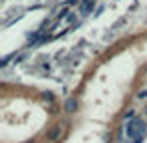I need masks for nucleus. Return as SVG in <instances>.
Here are the masks:
<instances>
[{
    "label": "nucleus",
    "mask_w": 147,
    "mask_h": 143,
    "mask_svg": "<svg viewBox=\"0 0 147 143\" xmlns=\"http://www.w3.org/2000/svg\"><path fill=\"white\" fill-rule=\"evenodd\" d=\"M125 135H127L129 141L135 139V137H139V135H147V121H145L143 117H135V119L127 121V125H125Z\"/></svg>",
    "instance_id": "f257e3e1"
},
{
    "label": "nucleus",
    "mask_w": 147,
    "mask_h": 143,
    "mask_svg": "<svg viewBox=\"0 0 147 143\" xmlns=\"http://www.w3.org/2000/svg\"><path fill=\"white\" fill-rule=\"evenodd\" d=\"M63 111H65L67 115L77 113V111H79V101H77L75 97H67V99H65V103H63Z\"/></svg>",
    "instance_id": "f03ea898"
},
{
    "label": "nucleus",
    "mask_w": 147,
    "mask_h": 143,
    "mask_svg": "<svg viewBox=\"0 0 147 143\" xmlns=\"http://www.w3.org/2000/svg\"><path fill=\"white\" fill-rule=\"evenodd\" d=\"M95 4H97V0H81V4H79V12L81 16H87L95 10Z\"/></svg>",
    "instance_id": "7ed1b4c3"
},
{
    "label": "nucleus",
    "mask_w": 147,
    "mask_h": 143,
    "mask_svg": "<svg viewBox=\"0 0 147 143\" xmlns=\"http://www.w3.org/2000/svg\"><path fill=\"white\" fill-rule=\"evenodd\" d=\"M61 131H63L61 123H59V125H53V127L47 131V139H49V141H57V139L61 137Z\"/></svg>",
    "instance_id": "20e7f679"
},
{
    "label": "nucleus",
    "mask_w": 147,
    "mask_h": 143,
    "mask_svg": "<svg viewBox=\"0 0 147 143\" xmlns=\"http://www.w3.org/2000/svg\"><path fill=\"white\" fill-rule=\"evenodd\" d=\"M40 97H42V101H47V103H51V105H53V103H57V101H55V93H53V91H42V95H40Z\"/></svg>",
    "instance_id": "39448f33"
},
{
    "label": "nucleus",
    "mask_w": 147,
    "mask_h": 143,
    "mask_svg": "<svg viewBox=\"0 0 147 143\" xmlns=\"http://www.w3.org/2000/svg\"><path fill=\"white\" fill-rule=\"evenodd\" d=\"M125 22H127V16H121V18H119V20H117V22H115V24L111 26V28H113L111 32H117V30H119V28H121V26H123Z\"/></svg>",
    "instance_id": "423d86ee"
},
{
    "label": "nucleus",
    "mask_w": 147,
    "mask_h": 143,
    "mask_svg": "<svg viewBox=\"0 0 147 143\" xmlns=\"http://www.w3.org/2000/svg\"><path fill=\"white\" fill-rule=\"evenodd\" d=\"M61 111H63V107H61L59 103H53V105L49 107V113H51V115H59Z\"/></svg>",
    "instance_id": "0eeeda50"
},
{
    "label": "nucleus",
    "mask_w": 147,
    "mask_h": 143,
    "mask_svg": "<svg viewBox=\"0 0 147 143\" xmlns=\"http://www.w3.org/2000/svg\"><path fill=\"white\" fill-rule=\"evenodd\" d=\"M12 59H14V53H12V55H6V57H2V61H0V69H4V67H6V65H8Z\"/></svg>",
    "instance_id": "6e6552de"
},
{
    "label": "nucleus",
    "mask_w": 147,
    "mask_h": 143,
    "mask_svg": "<svg viewBox=\"0 0 147 143\" xmlns=\"http://www.w3.org/2000/svg\"><path fill=\"white\" fill-rule=\"evenodd\" d=\"M65 22H69V24H73V26H75V24H77V14H75V12H69V14H67V18H65Z\"/></svg>",
    "instance_id": "1a4fd4ad"
},
{
    "label": "nucleus",
    "mask_w": 147,
    "mask_h": 143,
    "mask_svg": "<svg viewBox=\"0 0 147 143\" xmlns=\"http://www.w3.org/2000/svg\"><path fill=\"white\" fill-rule=\"evenodd\" d=\"M123 117H125L127 121H131V119H135V117H137V115H135V109H131V107H129V109H127V111L123 113Z\"/></svg>",
    "instance_id": "9d476101"
},
{
    "label": "nucleus",
    "mask_w": 147,
    "mask_h": 143,
    "mask_svg": "<svg viewBox=\"0 0 147 143\" xmlns=\"http://www.w3.org/2000/svg\"><path fill=\"white\" fill-rule=\"evenodd\" d=\"M24 59H26V55H24V53H18V55L14 53V63H22Z\"/></svg>",
    "instance_id": "9b49d317"
},
{
    "label": "nucleus",
    "mask_w": 147,
    "mask_h": 143,
    "mask_svg": "<svg viewBox=\"0 0 147 143\" xmlns=\"http://www.w3.org/2000/svg\"><path fill=\"white\" fill-rule=\"evenodd\" d=\"M137 99H141V101H147V89L139 91V93H137Z\"/></svg>",
    "instance_id": "f8f14e48"
},
{
    "label": "nucleus",
    "mask_w": 147,
    "mask_h": 143,
    "mask_svg": "<svg viewBox=\"0 0 147 143\" xmlns=\"http://www.w3.org/2000/svg\"><path fill=\"white\" fill-rule=\"evenodd\" d=\"M143 141H145V135H139V137H135V139H131L127 143H143Z\"/></svg>",
    "instance_id": "ddd939ff"
},
{
    "label": "nucleus",
    "mask_w": 147,
    "mask_h": 143,
    "mask_svg": "<svg viewBox=\"0 0 147 143\" xmlns=\"http://www.w3.org/2000/svg\"><path fill=\"white\" fill-rule=\"evenodd\" d=\"M103 10H105V6H103V4H101V6H97V10H95V14H97V16H99V14H101V12H103Z\"/></svg>",
    "instance_id": "4468645a"
},
{
    "label": "nucleus",
    "mask_w": 147,
    "mask_h": 143,
    "mask_svg": "<svg viewBox=\"0 0 147 143\" xmlns=\"http://www.w3.org/2000/svg\"><path fill=\"white\" fill-rule=\"evenodd\" d=\"M79 2V0H69V2H67V6H73V4H77Z\"/></svg>",
    "instance_id": "2eb2a0df"
},
{
    "label": "nucleus",
    "mask_w": 147,
    "mask_h": 143,
    "mask_svg": "<svg viewBox=\"0 0 147 143\" xmlns=\"http://www.w3.org/2000/svg\"><path fill=\"white\" fill-rule=\"evenodd\" d=\"M143 111H145V117H147V103H145V109H143Z\"/></svg>",
    "instance_id": "dca6fc26"
},
{
    "label": "nucleus",
    "mask_w": 147,
    "mask_h": 143,
    "mask_svg": "<svg viewBox=\"0 0 147 143\" xmlns=\"http://www.w3.org/2000/svg\"><path fill=\"white\" fill-rule=\"evenodd\" d=\"M145 73H147V69H145Z\"/></svg>",
    "instance_id": "f3484780"
}]
</instances>
